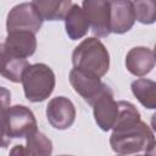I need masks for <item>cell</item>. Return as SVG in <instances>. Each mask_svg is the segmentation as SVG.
<instances>
[{"mask_svg":"<svg viewBox=\"0 0 156 156\" xmlns=\"http://www.w3.org/2000/svg\"><path fill=\"white\" fill-rule=\"evenodd\" d=\"M118 116L112 127L110 145L122 156L145 152L155 154V136L150 127L140 119L136 107L128 101H118Z\"/></svg>","mask_w":156,"mask_h":156,"instance_id":"cell-1","label":"cell"},{"mask_svg":"<svg viewBox=\"0 0 156 156\" xmlns=\"http://www.w3.org/2000/svg\"><path fill=\"white\" fill-rule=\"evenodd\" d=\"M72 63L80 72L101 78L108 71L110 55L98 38H87L73 50Z\"/></svg>","mask_w":156,"mask_h":156,"instance_id":"cell-2","label":"cell"},{"mask_svg":"<svg viewBox=\"0 0 156 156\" xmlns=\"http://www.w3.org/2000/svg\"><path fill=\"white\" fill-rule=\"evenodd\" d=\"M21 82L27 100L40 102L46 100L54 91L55 73L45 63H34L24 69Z\"/></svg>","mask_w":156,"mask_h":156,"instance_id":"cell-3","label":"cell"},{"mask_svg":"<svg viewBox=\"0 0 156 156\" xmlns=\"http://www.w3.org/2000/svg\"><path fill=\"white\" fill-rule=\"evenodd\" d=\"M43 24L38 10L32 2H22L12 7L7 15L6 29L11 32H29L35 34Z\"/></svg>","mask_w":156,"mask_h":156,"instance_id":"cell-4","label":"cell"},{"mask_svg":"<svg viewBox=\"0 0 156 156\" xmlns=\"http://www.w3.org/2000/svg\"><path fill=\"white\" fill-rule=\"evenodd\" d=\"M69 83L73 87L74 91L91 106L102 96L113 94L112 89L107 84L101 82L100 78L89 76L76 68L69 72Z\"/></svg>","mask_w":156,"mask_h":156,"instance_id":"cell-5","label":"cell"},{"mask_svg":"<svg viewBox=\"0 0 156 156\" xmlns=\"http://www.w3.org/2000/svg\"><path fill=\"white\" fill-rule=\"evenodd\" d=\"M6 123L10 138H27L38 130L34 113L23 105L10 106L6 112Z\"/></svg>","mask_w":156,"mask_h":156,"instance_id":"cell-6","label":"cell"},{"mask_svg":"<svg viewBox=\"0 0 156 156\" xmlns=\"http://www.w3.org/2000/svg\"><path fill=\"white\" fill-rule=\"evenodd\" d=\"M82 9L87 16L89 27L96 37H107L110 32V4L101 0H85Z\"/></svg>","mask_w":156,"mask_h":156,"instance_id":"cell-7","label":"cell"},{"mask_svg":"<svg viewBox=\"0 0 156 156\" xmlns=\"http://www.w3.org/2000/svg\"><path fill=\"white\" fill-rule=\"evenodd\" d=\"M46 118L55 129H67L74 123L76 107L68 98L56 96L46 105Z\"/></svg>","mask_w":156,"mask_h":156,"instance_id":"cell-8","label":"cell"},{"mask_svg":"<svg viewBox=\"0 0 156 156\" xmlns=\"http://www.w3.org/2000/svg\"><path fill=\"white\" fill-rule=\"evenodd\" d=\"M108 4H110V32L116 34H123L128 32L135 22L132 1L116 0V1H108Z\"/></svg>","mask_w":156,"mask_h":156,"instance_id":"cell-9","label":"cell"},{"mask_svg":"<svg viewBox=\"0 0 156 156\" xmlns=\"http://www.w3.org/2000/svg\"><path fill=\"white\" fill-rule=\"evenodd\" d=\"M9 54L17 58H27L32 56L37 49L35 34L29 32H11L7 33L4 43Z\"/></svg>","mask_w":156,"mask_h":156,"instance_id":"cell-10","label":"cell"},{"mask_svg":"<svg viewBox=\"0 0 156 156\" xmlns=\"http://www.w3.org/2000/svg\"><path fill=\"white\" fill-rule=\"evenodd\" d=\"M126 67L136 77L146 76L155 67L154 51L145 46H135L130 49L126 56Z\"/></svg>","mask_w":156,"mask_h":156,"instance_id":"cell-11","label":"cell"},{"mask_svg":"<svg viewBox=\"0 0 156 156\" xmlns=\"http://www.w3.org/2000/svg\"><path fill=\"white\" fill-rule=\"evenodd\" d=\"M93 113L96 124L107 132L112 129L118 116V104L113 100V94L105 95L93 105Z\"/></svg>","mask_w":156,"mask_h":156,"instance_id":"cell-12","label":"cell"},{"mask_svg":"<svg viewBox=\"0 0 156 156\" xmlns=\"http://www.w3.org/2000/svg\"><path fill=\"white\" fill-rule=\"evenodd\" d=\"M29 66L28 61L24 58H17L7 52L4 44L0 43V74L6 79L18 83L22 80V74L24 69Z\"/></svg>","mask_w":156,"mask_h":156,"instance_id":"cell-13","label":"cell"},{"mask_svg":"<svg viewBox=\"0 0 156 156\" xmlns=\"http://www.w3.org/2000/svg\"><path fill=\"white\" fill-rule=\"evenodd\" d=\"M65 27L67 35L72 40H78L88 33L89 23L83 9L79 5L72 4L65 17Z\"/></svg>","mask_w":156,"mask_h":156,"instance_id":"cell-14","label":"cell"},{"mask_svg":"<svg viewBox=\"0 0 156 156\" xmlns=\"http://www.w3.org/2000/svg\"><path fill=\"white\" fill-rule=\"evenodd\" d=\"M32 4L38 10L43 21H60L65 20L68 10L72 6L69 0L54 1V0H35Z\"/></svg>","mask_w":156,"mask_h":156,"instance_id":"cell-15","label":"cell"},{"mask_svg":"<svg viewBox=\"0 0 156 156\" xmlns=\"http://www.w3.org/2000/svg\"><path fill=\"white\" fill-rule=\"evenodd\" d=\"M130 88L134 96L144 107L149 110H154L156 107V83L154 80L140 78L134 80Z\"/></svg>","mask_w":156,"mask_h":156,"instance_id":"cell-16","label":"cell"},{"mask_svg":"<svg viewBox=\"0 0 156 156\" xmlns=\"http://www.w3.org/2000/svg\"><path fill=\"white\" fill-rule=\"evenodd\" d=\"M27 150L30 156H51L52 143L44 133L35 130L27 136Z\"/></svg>","mask_w":156,"mask_h":156,"instance_id":"cell-17","label":"cell"},{"mask_svg":"<svg viewBox=\"0 0 156 156\" xmlns=\"http://www.w3.org/2000/svg\"><path fill=\"white\" fill-rule=\"evenodd\" d=\"M11 93L4 87H0V147H6L10 144L11 138L7 134L6 112L10 108Z\"/></svg>","mask_w":156,"mask_h":156,"instance_id":"cell-18","label":"cell"},{"mask_svg":"<svg viewBox=\"0 0 156 156\" xmlns=\"http://www.w3.org/2000/svg\"><path fill=\"white\" fill-rule=\"evenodd\" d=\"M132 4L136 21L144 24H151L155 22L156 4L154 1H134Z\"/></svg>","mask_w":156,"mask_h":156,"instance_id":"cell-19","label":"cell"},{"mask_svg":"<svg viewBox=\"0 0 156 156\" xmlns=\"http://www.w3.org/2000/svg\"><path fill=\"white\" fill-rule=\"evenodd\" d=\"M9 156H30V154L28 152L27 147H24L23 145H15L10 150Z\"/></svg>","mask_w":156,"mask_h":156,"instance_id":"cell-20","label":"cell"},{"mask_svg":"<svg viewBox=\"0 0 156 156\" xmlns=\"http://www.w3.org/2000/svg\"><path fill=\"white\" fill-rule=\"evenodd\" d=\"M122 156V155H119ZM135 156H155V154H145V155H135Z\"/></svg>","mask_w":156,"mask_h":156,"instance_id":"cell-21","label":"cell"},{"mask_svg":"<svg viewBox=\"0 0 156 156\" xmlns=\"http://www.w3.org/2000/svg\"><path fill=\"white\" fill-rule=\"evenodd\" d=\"M61 156H67V155H61Z\"/></svg>","mask_w":156,"mask_h":156,"instance_id":"cell-22","label":"cell"}]
</instances>
